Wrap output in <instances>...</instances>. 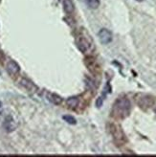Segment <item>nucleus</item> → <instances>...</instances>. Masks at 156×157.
<instances>
[{
    "instance_id": "nucleus-1",
    "label": "nucleus",
    "mask_w": 156,
    "mask_h": 157,
    "mask_svg": "<svg viewBox=\"0 0 156 157\" xmlns=\"http://www.w3.org/2000/svg\"><path fill=\"white\" fill-rule=\"evenodd\" d=\"M130 109H131V105L129 100L126 97L119 98L113 105L111 110V116L114 117L115 119H119V120L124 119V118H127L129 115Z\"/></svg>"
},
{
    "instance_id": "nucleus-2",
    "label": "nucleus",
    "mask_w": 156,
    "mask_h": 157,
    "mask_svg": "<svg viewBox=\"0 0 156 157\" xmlns=\"http://www.w3.org/2000/svg\"><path fill=\"white\" fill-rule=\"evenodd\" d=\"M108 129H109V132H110V134L112 135L113 141L117 147L124 146L127 142V136L124 134V132L123 131L120 125L116 124H109Z\"/></svg>"
},
{
    "instance_id": "nucleus-3",
    "label": "nucleus",
    "mask_w": 156,
    "mask_h": 157,
    "mask_svg": "<svg viewBox=\"0 0 156 157\" xmlns=\"http://www.w3.org/2000/svg\"><path fill=\"white\" fill-rule=\"evenodd\" d=\"M155 103V99L150 95H143L137 99V105L142 109H147L151 107Z\"/></svg>"
},
{
    "instance_id": "nucleus-4",
    "label": "nucleus",
    "mask_w": 156,
    "mask_h": 157,
    "mask_svg": "<svg viewBox=\"0 0 156 157\" xmlns=\"http://www.w3.org/2000/svg\"><path fill=\"white\" fill-rule=\"evenodd\" d=\"M76 43H77L78 48H79L80 51L82 53H87L90 50L91 43L89 42L88 39L83 36H78L76 39Z\"/></svg>"
},
{
    "instance_id": "nucleus-5",
    "label": "nucleus",
    "mask_w": 156,
    "mask_h": 157,
    "mask_svg": "<svg viewBox=\"0 0 156 157\" xmlns=\"http://www.w3.org/2000/svg\"><path fill=\"white\" fill-rule=\"evenodd\" d=\"M3 128L7 132H13L17 129V123L15 122V120L13 119V116L8 115L5 117V119L3 121Z\"/></svg>"
},
{
    "instance_id": "nucleus-6",
    "label": "nucleus",
    "mask_w": 156,
    "mask_h": 157,
    "mask_svg": "<svg viewBox=\"0 0 156 157\" xmlns=\"http://www.w3.org/2000/svg\"><path fill=\"white\" fill-rule=\"evenodd\" d=\"M98 36H99L100 41L102 42L103 44H105V45L110 43L112 41V33L109 30L105 29V28L101 29Z\"/></svg>"
},
{
    "instance_id": "nucleus-7",
    "label": "nucleus",
    "mask_w": 156,
    "mask_h": 157,
    "mask_svg": "<svg viewBox=\"0 0 156 157\" xmlns=\"http://www.w3.org/2000/svg\"><path fill=\"white\" fill-rule=\"evenodd\" d=\"M6 69H7V72L9 73L10 75L12 76H14L19 73L20 71V67L19 65L15 62L14 60H11L7 63V66H6Z\"/></svg>"
},
{
    "instance_id": "nucleus-8",
    "label": "nucleus",
    "mask_w": 156,
    "mask_h": 157,
    "mask_svg": "<svg viewBox=\"0 0 156 157\" xmlns=\"http://www.w3.org/2000/svg\"><path fill=\"white\" fill-rule=\"evenodd\" d=\"M20 84L21 86H23L26 90L30 91V92H36L37 90V87L36 85L33 82H31L29 80H27V78H22V80L20 81Z\"/></svg>"
},
{
    "instance_id": "nucleus-9",
    "label": "nucleus",
    "mask_w": 156,
    "mask_h": 157,
    "mask_svg": "<svg viewBox=\"0 0 156 157\" xmlns=\"http://www.w3.org/2000/svg\"><path fill=\"white\" fill-rule=\"evenodd\" d=\"M47 99L50 103L54 104V105H60L62 99L61 97H59L57 94H54V93H48L47 94Z\"/></svg>"
},
{
    "instance_id": "nucleus-10",
    "label": "nucleus",
    "mask_w": 156,
    "mask_h": 157,
    "mask_svg": "<svg viewBox=\"0 0 156 157\" xmlns=\"http://www.w3.org/2000/svg\"><path fill=\"white\" fill-rule=\"evenodd\" d=\"M63 9L65 11V13L71 14L74 12V4L72 2V0H63Z\"/></svg>"
},
{
    "instance_id": "nucleus-11",
    "label": "nucleus",
    "mask_w": 156,
    "mask_h": 157,
    "mask_svg": "<svg viewBox=\"0 0 156 157\" xmlns=\"http://www.w3.org/2000/svg\"><path fill=\"white\" fill-rule=\"evenodd\" d=\"M86 65H87L88 69L92 72H96L97 69L99 70V66L97 65V62L95 61V59L93 58L86 59Z\"/></svg>"
},
{
    "instance_id": "nucleus-12",
    "label": "nucleus",
    "mask_w": 156,
    "mask_h": 157,
    "mask_svg": "<svg viewBox=\"0 0 156 157\" xmlns=\"http://www.w3.org/2000/svg\"><path fill=\"white\" fill-rule=\"evenodd\" d=\"M66 104L70 108H75L79 105L80 104V99L78 97H71L66 101Z\"/></svg>"
},
{
    "instance_id": "nucleus-13",
    "label": "nucleus",
    "mask_w": 156,
    "mask_h": 157,
    "mask_svg": "<svg viewBox=\"0 0 156 157\" xmlns=\"http://www.w3.org/2000/svg\"><path fill=\"white\" fill-rule=\"evenodd\" d=\"M85 2L90 9H97L101 3L100 0H85Z\"/></svg>"
},
{
    "instance_id": "nucleus-14",
    "label": "nucleus",
    "mask_w": 156,
    "mask_h": 157,
    "mask_svg": "<svg viewBox=\"0 0 156 157\" xmlns=\"http://www.w3.org/2000/svg\"><path fill=\"white\" fill-rule=\"evenodd\" d=\"M63 120L66 121L70 124H76V119L73 116H71V115H65V116H63Z\"/></svg>"
},
{
    "instance_id": "nucleus-15",
    "label": "nucleus",
    "mask_w": 156,
    "mask_h": 157,
    "mask_svg": "<svg viewBox=\"0 0 156 157\" xmlns=\"http://www.w3.org/2000/svg\"><path fill=\"white\" fill-rule=\"evenodd\" d=\"M96 105L97 107H101L103 105V98H99L96 101Z\"/></svg>"
},
{
    "instance_id": "nucleus-16",
    "label": "nucleus",
    "mask_w": 156,
    "mask_h": 157,
    "mask_svg": "<svg viewBox=\"0 0 156 157\" xmlns=\"http://www.w3.org/2000/svg\"><path fill=\"white\" fill-rule=\"evenodd\" d=\"M136 1H138V2H142V1H144V0H136Z\"/></svg>"
},
{
    "instance_id": "nucleus-17",
    "label": "nucleus",
    "mask_w": 156,
    "mask_h": 157,
    "mask_svg": "<svg viewBox=\"0 0 156 157\" xmlns=\"http://www.w3.org/2000/svg\"><path fill=\"white\" fill-rule=\"evenodd\" d=\"M2 106V103H1V101H0V107H1Z\"/></svg>"
},
{
    "instance_id": "nucleus-18",
    "label": "nucleus",
    "mask_w": 156,
    "mask_h": 157,
    "mask_svg": "<svg viewBox=\"0 0 156 157\" xmlns=\"http://www.w3.org/2000/svg\"><path fill=\"white\" fill-rule=\"evenodd\" d=\"M154 111H155V113H156V107H155V109H154Z\"/></svg>"
}]
</instances>
